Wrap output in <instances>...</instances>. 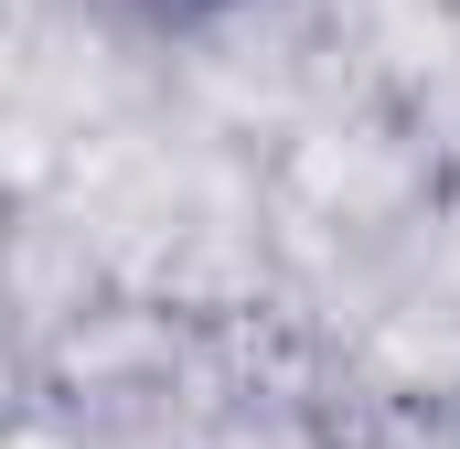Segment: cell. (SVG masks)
<instances>
[{
  "instance_id": "obj_1",
  "label": "cell",
  "mask_w": 460,
  "mask_h": 449,
  "mask_svg": "<svg viewBox=\"0 0 460 449\" xmlns=\"http://www.w3.org/2000/svg\"><path fill=\"white\" fill-rule=\"evenodd\" d=\"M226 0H128V22H150V32H193V22H215Z\"/></svg>"
}]
</instances>
